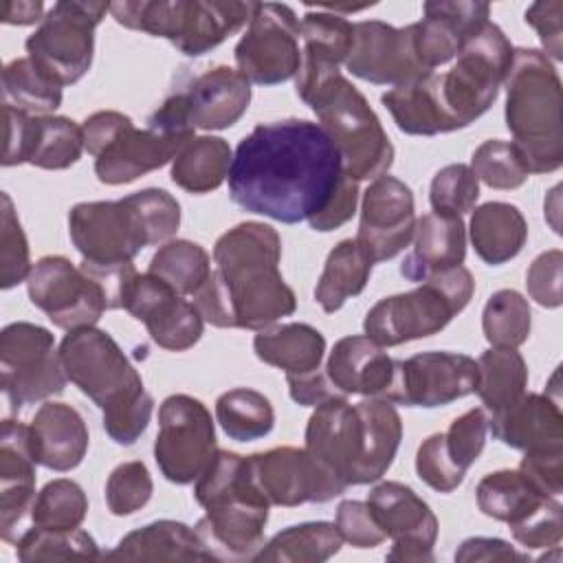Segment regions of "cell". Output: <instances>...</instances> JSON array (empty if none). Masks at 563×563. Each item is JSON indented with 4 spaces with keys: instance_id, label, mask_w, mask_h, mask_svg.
Instances as JSON below:
<instances>
[{
    "instance_id": "cell-54",
    "label": "cell",
    "mask_w": 563,
    "mask_h": 563,
    "mask_svg": "<svg viewBox=\"0 0 563 563\" xmlns=\"http://www.w3.org/2000/svg\"><path fill=\"white\" fill-rule=\"evenodd\" d=\"M416 473L418 477L438 493H453L466 477L446 455L444 451V435L433 433L429 435L416 453Z\"/></svg>"
},
{
    "instance_id": "cell-51",
    "label": "cell",
    "mask_w": 563,
    "mask_h": 563,
    "mask_svg": "<svg viewBox=\"0 0 563 563\" xmlns=\"http://www.w3.org/2000/svg\"><path fill=\"white\" fill-rule=\"evenodd\" d=\"M154 484L147 466L141 460L119 464L106 482V504L117 517L141 510L152 497Z\"/></svg>"
},
{
    "instance_id": "cell-52",
    "label": "cell",
    "mask_w": 563,
    "mask_h": 563,
    "mask_svg": "<svg viewBox=\"0 0 563 563\" xmlns=\"http://www.w3.org/2000/svg\"><path fill=\"white\" fill-rule=\"evenodd\" d=\"M488 433V416L482 407H473L451 422L444 435V451L449 460L466 473L484 451Z\"/></svg>"
},
{
    "instance_id": "cell-44",
    "label": "cell",
    "mask_w": 563,
    "mask_h": 563,
    "mask_svg": "<svg viewBox=\"0 0 563 563\" xmlns=\"http://www.w3.org/2000/svg\"><path fill=\"white\" fill-rule=\"evenodd\" d=\"M147 273L191 299L211 275V257L191 240H169L152 255Z\"/></svg>"
},
{
    "instance_id": "cell-55",
    "label": "cell",
    "mask_w": 563,
    "mask_h": 563,
    "mask_svg": "<svg viewBox=\"0 0 563 563\" xmlns=\"http://www.w3.org/2000/svg\"><path fill=\"white\" fill-rule=\"evenodd\" d=\"M510 532L515 541L521 543L526 550L554 548L561 543L563 537V506L559 504V499L550 497L528 519L510 526Z\"/></svg>"
},
{
    "instance_id": "cell-38",
    "label": "cell",
    "mask_w": 563,
    "mask_h": 563,
    "mask_svg": "<svg viewBox=\"0 0 563 563\" xmlns=\"http://www.w3.org/2000/svg\"><path fill=\"white\" fill-rule=\"evenodd\" d=\"M475 497L486 517L508 526L521 523L550 499L548 495L539 493L519 468H501L484 475L475 488Z\"/></svg>"
},
{
    "instance_id": "cell-34",
    "label": "cell",
    "mask_w": 563,
    "mask_h": 563,
    "mask_svg": "<svg viewBox=\"0 0 563 563\" xmlns=\"http://www.w3.org/2000/svg\"><path fill=\"white\" fill-rule=\"evenodd\" d=\"M468 235L477 257L490 266H499L521 253L528 240V222L515 205L495 200L473 211Z\"/></svg>"
},
{
    "instance_id": "cell-11",
    "label": "cell",
    "mask_w": 563,
    "mask_h": 563,
    "mask_svg": "<svg viewBox=\"0 0 563 563\" xmlns=\"http://www.w3.org/2000/svg\"><path fill=\"white\" fill-rule=\"evenodd\" d=\"M512 51L506 33L488 20L457 51L453 68L435 75V88L453 132L471 125L495 103L510 70Z\"/></svg>"
},
{
    "instance_id": "cell-41",
    "label": "cell",
    "mask_w": 563,
    "mask_h": 563,
    "mask_svg": "<svg viewBox=\"0 0 563 563\" xmlns=\"http://www.w3.org/2000/svg\"><path fill=\"white\" fill-rule=\"evenodd\" d=\"M343 545L336 523L306 521L288 526L260 548L253 561H282V563H323L334 556Z\"/></svg>"
},
{
    "instance_id": "cell-1",
    "label": "cell",
    "mask_w": 563,
    "mask_h": 563,
    "mask_svg": "<svg viewBox=\"0 0 563 563\" xmlns=\"http://www.w3.org/2000/svg\"><path fill=\"white\" fill-rule=\"evenodd\" d=\"M341 176L339 152L319 123H260L235 147L229 196L249 213L297 224L328 205Z\"/></svg>"
},
{
    "instance_id": "cell-19",
    "label": "cell",
    "mask_w": 563,
    "mask_h": 563,
    "mask_svg": "<svg viewBox=\"0 0 563 563\" xmlns=\"http://www.w3.org/2000/svg\"><path fill=\"white\" fill-rule=\"evenodd\" d=\"M367 508L387 539L394 541L387 561L431 563L438 519L429 504L400 482H380L367 495Z\"/></svg>"
},
{
    "instance_id": "cell-47",
    "label": "cell",
    "mask_w": 563,
    "mask_h": 563,
    "mask_svg": "<svg viewBox=\"0 0 563 563\" xmlns=\"http://www.w3.org/2000/svg\"><path fill=\"white\" fill-rule=\"evenodd\" d=\"M88 515V497L84 488L66 477L48 482L31 506L33 526L53 530H73L84 523Z\"/></svg>"
},
{
    "instance_id": "cell-32",
    "label": "cell",
    "mask_w": 563,
    "mask_h": 563,
    "mask_svg": "<svg viewBox=\"0 0 563 563\" xmlns=\"http://www.w3.org/2000/svg\"><path fill=\"white\" fill-rule=\"evenodd\" d=\"M108 561H213L196 530L180 521L161 519L128 532Z\"/></svg>"
},
{
    "instance_id": "cell-14",
    "label": "cell",
    "mask_w": 563,
    "mask_h": 563,
    "mask_svg": "<svg viewBox=\"0 0 563 563\" xmlns=\"http://www.w3.org/2000/svg\"><path fill=\"white\" fill-rule=\"evenodd\" d=\"M216 427L209 409L194 396L174 394L158 407L154 460L172 484H191L216 455Z\"/></svg>"
},
{
    "instance_id": "cell-21",
    "label": "cell",
    "mask_w": 563,
    "mask_h": 563,
    "mask_svg": "<svg viewBox=\"0 0 563 563\" xmlns=\"http://www.w3.org/2000/svg\"><path fill=\"white\" fill-rule=\"evenodd\" d=\"M123 310L145 323L147 334L163 350L185 352L202 336L205 319L194 301L152 273L134 275L123 297Z\"/></svg>"
},
{
    "instance_id": "cell-56",
    "label": "cell",
    "mask_w": 563,
    "mask_h": 563,
    "mask_svg": "<svg viewBox=\"0 0 563 563\" xmlns=\"http://www.w3.org/2000/svg\"><path fill=\"white\" fill-rule=\"evenodd\" d=\"M519 471L539 493L559 499L563 493V444H548L523 451Z\"/></svg>"
},
{
    "instance_id": "cell-17",
    "label": "cell",
    "mask_w": 563,
    "mask_h": 563,
    "mask_svg": "<svg viewBox=\"0 0 563 563\" xmlns=\"http://www.w3.org/2000/svg\"><path fill=\"white\" fill-rule=\"evenodd\" d=\"M26 292L53 325L79 330L95 325L108 310L101 284L64 255H44L26 277Z\"/></svg>"
},
{
    "instance_id": "cell-18",
    "label": "cell",
    "mask_w": 563,
    "mask_h": 563,
    "mask_svg": "<svg viewBox=\"0 0 563 563\" xmlns=\"http://www.w3.org/2000/svg\"><path fill=\"white\" fill-rule=\"evenodd\" d=\"M477 387V361L457 352H420L409 358H394L391 383L383 391L394 405L446 407Z\"/></svg>"
},
{
    "instance_id": "cell-5",
    "label": "cell",
    "mask_w": 563,
    "mask_h": 563,
    "mask_svg": "<svg viewBox=\"0 0 563 563\" xmlns=\"http://www.w3.org/2000/svg\"><path fill=\"white\" fill-rule=\"evenodd\" d=\"M81 130L84 147L95 156V174L103 185H125L167 165L196 132L183 92L167 97L143 130L117 110L90 114Z\"/></svg>"
},
{
    "instance_id": "cell-33",
    "label": "cell",
    "mask_w": 563,
    "mask_h": 563,
    "mask_svg": "<svg viewBox=\"0 0 563 563\" xmlns=\"http://www.w3.org/2000/svg\"><path fill=\"white\" fill-rule=\"evenodd\" d=\"M253 350L266 365L284 369L286 376H299L321 367L325 339L317 328L295 321L260 330L253 339Z\"/></svg>"
},
{
    "instance_id": "cell-9",
    "label": "cell",
    "mask_w": 563,
    "mask_h": 563,
    "mask_svg": "<svg viewBox=\"0 0 563 563\" xmlns=\"http://www.w3.org/2000/svg\"><path fill=\"white\" fill-rule=\"evenodd\" d=\"M475 290L468 268L455 266L438 273L418 288L376 301L363 321L365 336L380 347L424 339L444 330L460 314Z\"/></svg>"
},
{
    "instance_id": "cell-4",
    "label": "cell",
    "mask_w": 563,
    "mask_h": 563,
    "mask_svg": "<svg viewBox=\"0 0 563 563\" xmlns=\"http://www.w3.org/2000/svg\"><path fill=\"white\" fill-rule=\"evenodd\" d=\"M66 378L103 411V429L117 444H134L150 424L154 398L119 343L95 325L70 330L59 343Z\"/></svg>"
},
{
    "instance_id": "cell-35",
    "label": "cell",
    "mask_w": 563,
    "mask_h": 563,
    "mask_svg": "<svg viewBox=\"0 0 563 563\" xmlns=\"http://www.w3.org/2000/svg\"><path fill=\"white\" fill-rule=\"evenodd\" d=\"M380 101L389 110L396 128L405 134L435 136L453 132L435 88V73L394 86Z\"/></svg>"
},
{
    "instance_id": "cell-23",
    "label": "cell",
    "mask_w": 563,
    "mask_h": 563,
    "mask_svg": "<svg viewBox=\"0 0 563 563\" xmlns=\"http://www.w3.org/2000/svg\"><path fill=\"white\" fill-rule=\"evenodd\" d=\"M345 68L369 84L400 86L427 75L413 51L411 24L396 29L380 20L354 22V40Z\"/></svg>"
},
{
    "instance_id": "cell-26",
    "label": "cell",
    "mask_w": 563,
    "mask_h": 563,
    "mask_svg": "<svg viewBox=\"0 0 563 563\" xmlns=\"http://www.w3.org/2000/svg\"><path fill=\"white\" fill-rule=\"evenodd\" d=\"M35 449L31 427L4 420L0 431V537L13 539V528L35 501Z\"/></svg>"
},
{
    "instance_id": "cell-13",
    "label": "cell",
    "mask_w": 563,
    "mask_h": 563,
    "mask_svg": "<svg viewBox=\"0 0 563 563\" xmlns=\"http://www.w3.org/2000/svg\"><path fill=\"white\" fill-rule=\"evenodd\" d=\"M66 372L53 334L29 321H15L0 332V387L11 409L57 396Z\"/></svg>"
},
{
    "instance_id": "cell-58",
    "label": "cell",
    "mask_w": 563,
    "mask_h": 563,
    "mask_svg": "<svg viewBox=\"0 0 563 563\" xmlns=\"http://www.w3.org/2000/svg\"><path fill=\"white\" fill-rule=\"evenodd\" d=\"M336 528L343 541L361 550L376 548L387 539L378 523L374 521L367 504L358 499H343L336 506Z\"/></svg>"
},
{
    "instance_id": "cell-24",
    "label": "cell",
    "mask_w": 563,
    "mask_h": 563,
    "mask_svg": "<svg viewBox=\"0 0 563 563\" xmlns=\"http://www.w3.org/2000/svg\"><path fill=\"white\" fill-rule=\"evenodd\" d=\"M301 64L295 75L297 97L308 103L325 84L341 75L339 66L345 64L352 40L354 24L334 11L317 7L301 18Z\"/></svg>"
},
{
    "instance_id": "cell-15",
    "label": "cell",
    "mask_w": 563,
    "mask_h": 563,
    "mask_svg": "<svg viewBox=\"0 0 563 563\" xmlns=\"http://www.w3.org/2000/svg\"><path fill=\"white\" fill-rule=\"evenodd\" d=\"M301 22L288 4L255 2L246 33L233 48L238 70L257 86L284 84L301 64Z\"/></svg>"
},
{
    "instance_id": "cell-42",
    "label": "cell",
    "mask_w": 563,
    "mask_h": 563,
    "mask_svg": "<svg viewBox=\"0 0 563 563\" xmlns=\"http://www.w3.org/2000/svg\"><path fill=\"white\" fill-rule=\"evenodd\" d=\"M2 106L29 117H46L62 106V86L40 70L33 59L18 57L2 70Z\"/></svg>"
},
{
    "instance_id": "cell-28",
    "label": "cell",
    "mask_w": 563,
    "mask_h": 563,
    "mask_svg": "<svg viewBox=\"0 0 563 563\" xmlns=\"http://www.w3.org/2000/svg\"><path fill=\"white\" fill-rule=\"evenodd\" d=\"M466 257V227L462 216L431 211L416 220L413 249L400 264L409 282H424L438 273L462 266Z\"/></svg>"
},
{
    "instance_id": "cell-48",
    "label": "cell",
    "mask_w": 563,
    "mask_h": 563,
    "mask_svg": "<svg viewBox=\"0 0 563 563\" xmlns=\"http://www.w3.org/2000/svg\"><path fill=\"white\" fill-rule=\"evenodd\" d=\"M473 174L490 189H517L530 176L512 141L488 139L471 156Z\"/></svg>"
},
{
    "instance_id": "cell-12",
    "label": "cell",
    "mask_w": 563,
    "mask_h": 563,
    "mask_svg": "<svg viewBox=\"0 0 563 563\" xmlns=\"http://www.w3.org/2000/svg\"><path fill=\"white\" fill-rule=\"evenodd\" d=\"M106 13H110L108 2H55L26 37V57L62 88L77 84L90 70L95 29Z\"/></svg>"
},
{
    "instance_id": "cell-43",
    "label": "cell",
    "mask_w": 563,
    "mask_h": 563,
    "mask_svg": "<svg viewBox=\"0 0 563 563\" xmlns=\"http://www.w3.org/2000/svg\"><path fill=\"white\" fill-rule=\"evenodd\" d=\"M216 420L231 440L253 442L273 431L275 411L264 394L235 387L216 400Z\"/></svg>"
},
{
    "instance_id": "cell-39",
    "label": "cell",
    "mask_w": 563,
    "mask_h": 563,
    "mask_svg": "<svg viewBox=\"0 0 563 563\" xmlns=\"http://www.w3.org/2000/svg\"><path fill=\"white\" fill-rule=\"evenodd\" d=\"M233 152L220 136H194L172 161V180L189 194L218 189L231 169Z\"/></svg>"
},
{
    "instance_id": "cell-7",
    "label": "cell",
    "mask_w": 563,
    "mask_h": 563,
    "mask_svg": "<svg viewBox=\"0 0 563 563\" xmlns=\"http://www.w3.org/2000/svg\"><path fill=\"white\" fill-rule=\"evenodd\" d=\"M506 128L530 174L563 165V92L554 64L537 48H515L506 75Z\"/></svg>"
},
{
    "instance_id": "cell-27",
    "label": "cell",
    "mask_w": 563,
    "mask_h": 563,
    "mask_svg": "<svg viewBox=\"0 0 563 563\" xmlns=\"http://www.w3.org/2000/svg\"><path fill=\"white\" fill-rule=\"evenodd\" d=\"M194 128L224 130L235 125L251 103V81L231 66L198 75L183 92Z\"/></svg>"
},
{
    "instance_id": "cell-37",
    "label": "cell",
    "mask_w": 563,
    "mask_h": 563,
    "mask_svg": "<svg viewBox=\"0 0 563 563\" xmlns=\"http://www.w3.org/2000/svg\"><path fill=\"white\" fill-rule=\"evenodd\" d=\"M372 257L367 251L352 240H341L323 264L321 277L314 286V299L323 312H336L350 297H356L365 290L372 275Z\"/></svg>"
},
{
    "instance_id": "cell-53",
    "label": "cell",
    "mask_w": 563,
    "mask_h": 563,
    "mask_svg": "<svg viewBox=\"0 0 563 563\" xmlns=\"http://www.w3.org/2000/svg\"><path fill=\"white\" fill-rule=\"evenodd\" d=\"M132 207L136 209L152 244L169 242V238L180 227V205L165 189H141L128 196Z\"/></svg>"
},
{
    "instance_id": "cell-29",
    "label": "cell",
    "mask_w": 563,
    "mask_h": 563,
    "mask_svg": "<svg viewBox=\"0 0 563 563\" xmlns=\"http://www.w3.org/2000/svg\"><path fill=\"white\" fill-rule=\"evenodd\" d=\"M488 429L495 440L519 451L563 444L561 400L550 394H523L512 407L493 413Z\"/></svg>"
},
{
    "instance_id": "cell-8",
    "label": "cell",
    "mask_w": 563,
    "mask_h": 563,
    "mask_svg": "<svg viewBox=\"0 0 563 563\" xmlns=\"http://www.w3.org/2000/svg\"><path fill=\"white\" fill-rule=\"evenodd\" d=\"M255 2L240 0H123L112 2V18L132 31L165 37L187 57H200L238 33Z\"/></svg>"
},
{
    "instance_id": "cell-2",
    "label": "cell",
    "mask_w": 563,
    "mask_h": 563,
    "mask_svg": "<svg viewBox=\"0 0 563 563\" xmlns=\"http://www.w3.org/2000/svg\"><path fill=\"white\" fill-rule=\"evenodd\" d=\"M282 238L264 222H240L213 246L209 279L191 297L216 328L264 330L297 310V297L279 273Z\"/></svg>"
},
{
    "instance_id": "cell-20",
    "label": "cell",
    "mask_w": 563,
    "mask_h": 563,
    "mask_svg": "<svg viewBox=\"0 0 563 563\" xmlns=\"http://www.w3.org/2000/svg\"><path fill=\"white\" fill-rule=\"evenodd\" d=\"M249 464L271 506L292 508L301 504H323L347 488L306 449L297 446H275L249 455Z\"/></svg>"
},
{
    "instance_id": "cell-3",
    "label": "cell",
    "mask_w": 563,
    "mask_h": 563,
    "mask_svg": "<svg viewBox=\"0 0 563 563\" xmlns=\"http://www.w3.org/2000/svg\"><path fill=\"white\" fill-rule=\"evenodd\" d=\"M303 440V449L336 479L363 486L378 482L391 466L402 440V420L383 396L356 405L332 396L310 413Z\"/></svg>"
},
{
    "instance_id": "cell-62",
    "label": "cell",
    "mask_w": 563,
    "mask_h": 563,
    "mask_svg": "<svg viewBox=\"0 0 563 563\" xmlns=\"http://www.w3.org/2000/svg\"><path fill=\"white\" fill-rule=\"evenodd\" d=\"M290 398L303 407H317L323 400L332 396H343L336 391V387L330 383L328 374L319 367L310 374H299V376H286Z\"/></svg>"
},
{
    "instance_id": "cell-16",
    "label": "cell",
    "mask_w": 563,
    "mask_h": 563,
    "mask_svg": "<svg viewBox=\"0 0 563 563\" xmlns=\"http://www.w3.org/2000/svg\"><path fill=\"white\" fill-rule=\"evenodd\" d=\"M68 233L81 262L103 268L130 264L145 246H152L128 196L75 205L68 211Z\"/></svg>"
},
{
    "instance_id": "cell-31",
    "label": "cell",
    "mask_w": 563,
    "mask_h": 563,
    "mask_svg": "<svg viewBox=\"0 0 563 563\" xmlns=\"http://www.w3.org/2000/svg\"><path fill=\"white\" fill-rule=\"evenodd\" d=\"M29 427L37 464L57 473L81 464L90 435L84 416L75 407L48 400L35 411Z\"/></svg>"
},
{
    "instance_id": "cell-25",
    "label": "cell",
    "mask_w": 563,
    "mask_h": 563,
    "mask_svg": "<svg viewBox=\"0 0 563 563\" xmlns=\"http://www.w3.org/2000/svg\"><path fill=\"white\" fill-rule=\"evenodd\" d=\"M424 18L411 24L413 51L420 66L433 73L451 62L468 37H473L490 15L488 2L473 0H438L422 4Z\"/></svg>"
},
{
    "instance_id": "cell-40",
    "label": "cell",
    "mask_w": 563,
    "mask_h": 563,
    "mask_svg": "<svg viewBox=\"0 0 563 563\" xmlns=\"http://www.w3.org/2000/svg\"><path fill=\"white\" fill-rule=\"evenodd\" d=\"M528 387V365L515 347H490L477 358V387L482 405L493 413L512 407Z\"/></svg>"
},
{
    "instance_id": "cell-59",
    "label": "cell",
    "mask_w": 563,
    "mask_h": 563,
    "mask_svg": "<svg viewBox=\"0 0 563 563\" xmlns=\"http://www.w3.org/2000/svg\"><path fill=\"white\" fill-rule=\"evenodd\" d=\"M526 24H530L541 44L543 55L554 62L563 59V2L561 0H541L532 2L526 9Z\"/></svg>"
},
{
    "instance_id": "cell-50",
    "label": "cell",
    "mask_w": 563,
    "mask_h": 563,
    "mask_svg": "<svg viewBox=\"0 0 563 563\" xmlns=\"http://www.w3.org/2000/svg\"><path fill=\"white\" fill-rule=\"evenodd\" d=\"M479 198V180L464 163H451L435 172L429 189V202L433 211L462 216L475 209Z\"/></svg>"
},
{
    "instance_id": "cell-6",
    "label": "cell",
    "mask_w": 563,
    "mask_h": 563,
    "mask_svg": "<svg viewBox=\"0 0 563 563\" xmlns=\"http://www.w3.org/2000/svg\"><path fill=\"white\" fill-rule=\"evenodd\" d=\"M196 501L205 508L196 532L213 561L251 559L264 545L271 501L257 486L249 457L218 449L196 479Z\"/></svg>"
},
{
    "instance_id": "cell-61",
    "label": "cell",
    "mask_w": 563,
    "mask_h": 563,
    "mask_svg": "<svg viewBox=\"0 0 563 563\" xmlns=\"http://www.w3.org/2000/svg\"><path fill=\"white\" fill-rule=\"evenodd\" d=\"M455 561L460 563H526L530 556L526 552L515 550L508 541L497 537H471L460 543L455 550Z\"/></svg>"
},
{
    "instance_id": "cell-30",
    "label": "cell",
    "mask_w": 563,
    "mask_h": 563,
    "mask_svg": "<svg viewBox=\"0 0 563 563\" xmlns=\"http://www.w3.org/2000/svg\"><path fill=\"white\" fill-rule=\"evenodd\" d=\"M391 372L394 358L365 334L339 339L325 363L330 383L343 396H383L391 383Z\"/></svg>"
},
{
    "instance_id": "cell-49",
    "label": "cell",
    "mask_w": 563,
    "mask_h": 563,
    "mask_svg": "<svg viewBox=\"0 0 563 563\" xmlns=\"http://www.w3.org/2000/svg\"><path fill=\"white\" fill-rule=\"evenodd\" d=\"M0 209V288L9 290L20 282H26L31 273V251L13 200L2 191Z\"/></svg>"
},
{
    "instance_id": "cell-57",
    "label": "cell",
    "mask_w": 563,
    "mask_h": 563,
    "mask_svg": "<svg viewBox=\"0 0 563 563\" xmlns=\"http://www.w3.org/2000/svg\"><path fill=\"white\" fill-rule=\"evenodd\" d=\"M561 277H563V253L559 249H550L541 253L526 273V288L530 299H534L543 308H559L563 301Z\"/></svg>"
},
{
    "instance_id": "cell-10",
    "label": "cell",
    "mask_w": 563,
    "mask_h": 563,
    "mask_svg": "<svg viewBox=\"0 0 563 563\" xmlns=\"http://www.w3.org/2000/svg\"><path fill=\"white\" fill-rule=\"evenodd\" d=\"M306 106L312 108L319 125L334 143L347 178L361 183L389 172L394 145L380 119L352 81L336 75Z\"/></svg>"
},
{
    "instance_id": "cell-45",
    "label": "cell",
    "mask_w": 563,
    "mask_h": 563,
    "mask_svg": "<svg viewBox=\"0 0 563 563\" xmlns=\"http://www.w3.org/2000/svg\"><path fill=\"white\" fill-rule=\"evenodd\" d=\"M532 328V312L528 299L512 290L501 288L493 292L482 312V330L493 347H519L528 341Z\"/></svg>"
},
{
    "instance_id": "cell-60",
    "label": "cell",
    "mask_w": 563,
    "mask_h": 563,
    "mask_svg": "<svg viewBox=\"0 0 563 563\" xmlns=\"http://www.w3.org/2000/svg\"><path fill=\"white\" fill-rule=\"evenodd\" d=\"M358 205V183L347 178L345 174L339 178L328 205L308 220L310 229L319 233H328L352 220Z\"/></svg>"
},
{
    "instance_id": "cell-22",
    "label": "cell",
    "mask_w": 563,
    "mask_h": 563,
    "mask_svg": "<svg viewBox=\"0 0 563 563\" xmlns=\"http://www.w3.org/2000/svg\"><path fill=\"white\" fill-rule=\"evenodd\" d=\"M413 231L416 207L411 189L389 174L374 178L363 194L356 242L376 264L405 251L413 240Z\"/></svg>"
},
{
    "instance_id": "cell-46",
    "label": "cell",
    "mask_w": 563,
    "mask_h": 563,
    "mask_svg": "<svg viewBox=\"0 0 563 563\" xmlns=\"http://www.w3.org/2000/svg\"><path fill=\"white\" fill-rule=\"evenodd\" d=\"M15 554L22 563L103 559L97 541L81 528L53 530L33 526L15 541Z\"/></svg>"
},
{
    "instance_id": "cell-63",
    "label": "cell",
    "mask_w": 563,
    "mask_h": 563,
    "mask_svg": "<svg viewBox=\"0 0 563 563\" xmlns=\"http://www.w3.org/2000/svg\"><path fill=\"white\" fill-rule=\"evenodd\" d=\"M42 11L44 4L42 0H7L0 7V20L4 24H18V26H26V24H35L42 22Z\"/></svg>"
},
{
    "instance_id": "cell-36",
    "label": "cell",
    "mask_w": 563,
    "mask_h": 563,
    "mask_svg": "<svg viewBox=\"0 0 563 563\" xmlns=\"http://www.w3.org/2000/svg\"><path fill=\"white\" fill-rule=\"evenodd\" d=\"M84 130L68 117H29L24 125L20 163L42 169H66L84 152Z\"/></svg>"
}]
</instances>
